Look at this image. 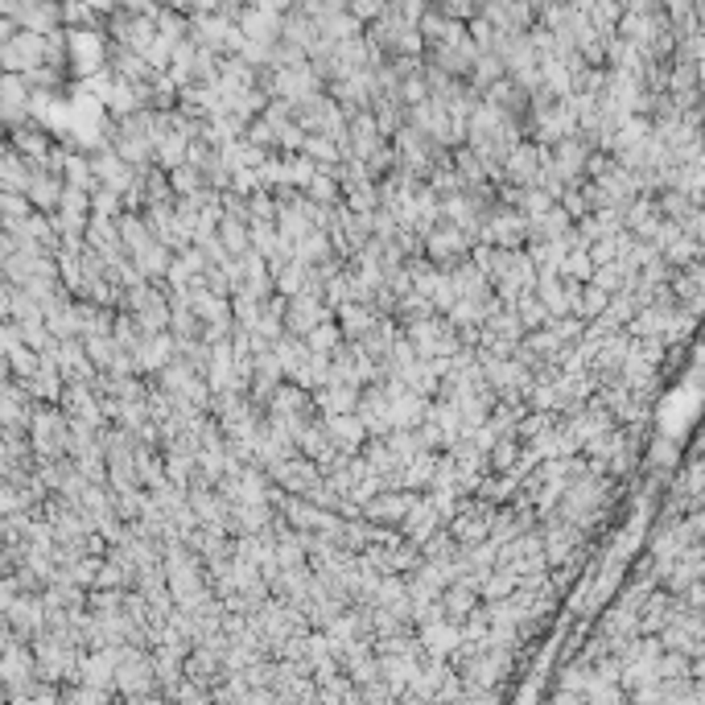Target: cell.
<instances>
[{
    "label": "cell",
    "mask_w": 705,
    "mask_h": 705,
    "mask_svg": "<svg viewBox=\"0 0 705 705\" xmlns=\"http://www.w3.org/2000/svg\"><path fill=\"white\" fill-rule=\"evenodd\" d=\"M285 318H289V326H293L297 334H310L313 326L322 322V306H318L313 297H301V301H293V306H289V313H285Z\"/></svg>",
    "instance_id": "cell-1"
},
{
    "label": "cell",
    "mask_w": 705,
    "mask_h": 705,
    "mask_svg": "<svg viewBox=\"0 0 705 705\" xmlns=\"http://www.w3.org/2000/svg\"><path fill=\"white\" fill-rule=\"evenodd\" d=\"M462 248H466L462 231H442V235H433L429 239V256L433 260H454V256H462Z\"/></svg>",
    "instance_id": "cell-2"
},
{
    "label": "cell",
    "mask_w": 705,
    "mask_h": 705,
    "mask_svg": "<svg viewBox=\"0 0 705 705\" xmlns=\"http://www.w3.org/2000/svg\"><path fill=\"white\" fill-rule=\"evenodd\" d=\"M404 503H409V499H400V495H396V499H375L372 508H367V516H372V520H384V524H388V520H404Z\"/></svg>",
    "instance_id": "cell-3"
},
{
    "label": "cell",
    "mask_w": 705,
    "mask_h": 705,
    "mask_svg": "<svg viewBox=\"0 0 705 705\" xmlns=\"http://www.w3.org/2000/svg\"><path fill=\"white\" fill-rule=\"evenodd\" d=\"M326 433H330V437H343L338 446H355V442L363 437V425H359V421H351V417H334Z\"/></svg>",
    "instance_id": "cell-4"
},
{
    "label": "cell",
    "mask_w": 705,
    "mask_h": 705,
    "mask_svg": "<svg viewBox=\"0 0 705 705\" xmlns=\"http://www.w3.org/2000/svg\"><path fill=\"white\" fill-rule=\"evenodd\" d=\"M145 677H149V664H145V660H128V664H120V685L124 689H140Z\"/></svg>",
    "instance_id": "cell-5"
},
{
    "label": "cell",
    "mask_w": 705,
    "mask_h": 705,
    "mask_svg": "<svg viewBox=\"0 0 705 705\" xmlns=\"http://www.w3.org/2000/svg\"><path fill=\"white\" fill-rule=\"evenodd\" d=\"M511 174H516V182H532V153L528 149H520V153L511 157Z\"/></svg>",
    "instance_id": "cell-6"
},
{
    "label": "cell",
    "mask_w": 705,
    "mask_h": 705,
    "mask_svg": "<svg viewBox=\"0 0 705 705\" xmlns=\"http://www.w3.org/2000/svg\"><path fill=\"white\" fill-rule=\"evenodd\" d=\"M446 602H450V615H470V607H474V594H470V590H454Z\"/></svg>",
    "instance_id": "cell-7"
}]
</instances>
